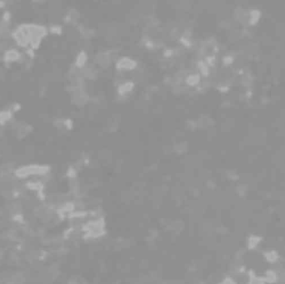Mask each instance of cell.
Here are the masks:
<instances>
[{"mask_svg":"<svg viewBox=\"0 0 285 284\" xmlns=\"http://www.w3.org/2000/svg\"><path fill=\"white\" fill-rule=\"evenodd\" d=\"M20 58V54L19 52H17L14 49H11L5 53V61L6 62H13L17 61Z\"/></svg>","mask_w":285,"mask_h":284,"instance_id":"1","label":"cell"},{"mask_svg":"<svg viewBox=\"0 0 285 284\" xmlns=\"http://www.w3.org/2000/svg\"><path fill=\"white\" fill-rule=\"evenodd\" d=\"M135 62H133L131 59H121L118 63V66L119 68H125V69H131L134 68L135 66Z\"/></svg>","mask_w":285,"mask_h":284,"instance_id":"2","label":"cell"},{"mask_svg":"<svg viewBox=\"0 0 285 284\" xmlns=\"http://www.w3.org/2000/svg\"><path fill=\"white\" fill-rule=\"evenodd\" d=\"M85 59H86V56H85L84 53H81V54L78 55V60H77V64H78V66H81V65H83L84 63Z\"/></svg>","mask_w":285,"mask_h":284,"instance_id":"4","label":"cell"},{"mask_svg":"<svg viewBox=\"0 0 285 284\" xmlns=\"http://www.w3.org/2000/svg\"><path fill=\"white\" fill-rule=\"evenodd\" d=\"M198 80H199V77H198V75L193 74L190 75L187 78V83L190 85H196L198 83Z\"/></svg>","mask_w":285,"mask_h":284,"instance_id":"3","label":"cell"},{"mask_svg":"<svg viewBox=\"0 0 285 284\" xmlns=\"http://www.w3.org/2000/svg\"><path fill=\"white\" fill-rule=\"evenodd\" d=\"M3 5H4V3H3V2H0V9L3 8Z\"/></svg>","mask_w":285,"mask_h":284,"instance_id":"5","label":"cell"}]
</instances>
